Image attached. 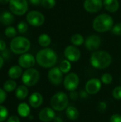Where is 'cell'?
Instances as JSON below:
<instances>
[{"label":"cell","instance_id":"1","mask_svg":"<svg viewBox=\"0 0 121 122\" xmlns=\"http://www.w3.org/2000/svg\"><path fill=\"white\" fill-rule=\"evenodd\" d=\"M56 53L50 48L41 49L36 56L38 64L44 68H52L57 62Z\"/></svg>","mask_w":121,"mask_h":122},{"label":"cell","instance_id":"2","mask_svg":"<svg viewBox=\"0 0 121 122\" xmlns=\"http://www.w3.org/2000/svg\"><path fill=\"white\" fill-rule=\"evenodd\" d=\"M90 62L94 68L104 69L111 65L112 62V56L106 51H96L91 56Z\"/></svg>","mask_w":121,"mask_h":122},{"label":"cell","instance_id":"3","mask_svg":"<svg viewBox=\"0 0 121 122\" xmlns=\"http://www.w3.org/2000/svg\"><path fill=\"white\" fill-rule=\"evenodd\" d=\"M114 26L113 19L108 14L103 13L97 16L93 21V29L98 33L107 32L111 31Z\"/></svg>","mask_w":121,"mask_h":122},{"label":"cell","instance_id":"4","mask_svg":"<svg viewBox=\"0 0 121 122\" xmlns=\"http://www.w3.org/2000/svg\"><path fill=\"white\" fill-rule=\"evenodd\" d=\"M31 47L30 41L24 36H16L10 42V49L16 54L26 53Z\"/></svg>","mask_w":121,"mask_h":122},{"label":"cell","instance_id":"5","mask_svg":"<svg viewBox=\"0 0 121 122\" xmlns=\"http://www.w3.org/2000/svg\"><path fill=\"white\" fill-rule=\"evenodd\" d=\"M50 104L53 110L63 111L68 107V97L64 92H58L52 97Z\"/></svg>","mask_w":121,"mask_h":122},{"label":"cell","instance_id":"6","mask_svg":"<svg viewBox=\"0 0 121 122\" xmlns=\"http://www.w3.org/2000/svg\"><path fill=\"white\" fill-rule=\"evenodd\" d=\"M10 11L16 16L25 14L29 9L27 0H10L9 2Z\"/></svg>","mask_w":121,"mask_h":122},{"label":"cell","instance_id":"7","mask_svg":"<svg viewBox=\"0 0 121 122\" xmlns=\"http://www.w3.org/2000/svg\"><path fill=\"white\" fill-rule=\"evenodd\" d=\"M39 79V72L33 68L26 69L22 75V81L27 86L35 85Z\"/></svg>","mask_w":121,"mask_h":122},{"label":"cell","instance_id":"8","mask_svg":"<svg viewBox=\"0 0 121 122\" xmlns=\"http://www.w3.org/2000/svg\"><path fill=\"white\" fill-rule=\"evenodd\" d=\"M26 22L32 26H41L45 22L44 15L38 11H31L26 16Z\"/></svg>","mask_w":121,"mask_h":122},{"label":"cell","instance_id":"9","mask_svg":"<svg viewBox=\"0 0 121 122\" xmlns=\"http://www.w3.org/2000/svg\"><path fill=\"white\" fill-rule=\"evenodd\" d=\"M79 77L76 73H70L66 76L63 80V85L66 90L75 91L79 85Z\"/></svg>","mask_w":121,"mask_h":122},{"label":"cell","instance_id":"10","mask_svg":"<svg viewBox=\"0 0 121 122\" xmlns=\"http://www.w3.org/2000/svg\"><path fill=\"white\" fill-rule=\"evenodd\" d=\"M103 6V0H85L83 2L84 9L91 14H95L101 10Z\"/></svg>","mask_w":121,"mask_h":122},{"label":"cell","instance_id":"11","mask_svg":"<svg viewBox=\"0 0 121 122\" xmlns=\"http://www.w3.org/2000/svg\"><path fill=\"white\" fill-rule=\"evenodd\" d=\"M64 56L69 61L76 62L80 59L81 54L79 49L76 46L69 45L67 46L64 49Z\"/></svg>","mask_w":121,"mask_h":122},{"label":"cell","instance_id":"12","mask_svg":"<svg viewBox=\"0 0 121 122\" xmlns=\"http://www.w3.org/2000/svg\"><path fill=\"white\" fill-rule=\"evenodd\" d=\"M84 44L88 50L96 51L100 47L101 44V39L96 34H92L86 38Z\"/></svg>","mask_w":121,"mask_h":122},{"label":"cell","instance_id":"13","mask_svg":"<svg viewBox=\"0 0 121 122\" xmlns=\"http://www.w3.org/2000/svg\"><path fill=\"white\" fill-rule=\"evenodd\" d=\"M48 78L50 82L54 85H58L63 80V72L59 67H52L48 73Z\"/></svg>","mask_w":121,"mask_h":122},{"label":"cell","instance_id":"14","mask_svg":"<svg viewBox=\"0 0 121 122\" xmlns=\"http://www.w3.org/2000/svg\"><path fill=\"white\" fill-rule=\"evenodd\" d=\"M36 59L34 58V56L31 54H28V53H25L21 54L18 60V63L19 65L21 67L25 68V69H30L32 66H34L35 63H36Z\"/></svg>","mask_w":121,"mask_h":122},{"label":"cell","instance_id":"15","mask_svg":"<svg viewBox=\"0 0 121 122\" xmlns=\"http://www.w3.org/2000/svg\"><path fill=\"white\" fill-rule=\"evenodd\" d=\"M101 88V81L98 79H91L88 81L86 84V91L89 94H97Z\"/></svg>","mask_w":121,"mask_h":122},{"label":"cell","instance_id":"16","mask_svg":"<svg viewBox=\"0 0 121 122\" xmlns=\"http://www.w3.org/2000/svg\"><path fill=\"white\" fill-rule=\"evenodd\" d=\"M56 117V114L53 109L46 107L41 109L39 114V118L44 122H51Z\"/></svg>","mask_w":121,"mask_h":122},{"label":"cell","instance_id":"17","mask_svg":"<svg viewBox=\"0 0 121 122\" xmlns=\"http://www.w3.org/2000/svg\"><path fill=\"white\" fill-rule=\"evenodd\" d=\"M103 6L108 12L115 13L120 7L118 0H103Z\"/></svg>","mask_w":121,"mask_h":122},{"label":"cell","instance_id":"18","mask_svg":"<svg viewBox=\"0 0 121 122\" xmlns=\"http://www.w3.org/2000/svg\"><path fill=\"white\" fill-rule=\"evenodd\" d=\"M29 104L32 107L38 108L43 103V97L40 93L34 92L30 96L29 99Z\"/></svg>","mask_w":121,"mask_h":122},{"label":"cell","instance_id":"19","mask_svg":"<svg viewBox=\"0 0 121 122\" xmlns=\"http://www.w3.org/2000/svg\"><path fill=\"white\" fill-rule=\"evenodd\" d=\"M14 21V16L11 11H5L0 15V22L5 26H10Z\"/></svg>","mask_w":121,"mask_h":122},{"label":"cell","instance_id":"20","mask_svg":"<svg viewBox=\"0 0 121 122\" xmlns=\"http://www.w3.org/2000/svg\"><path fill=\"white\" fill-rule=\"evenodd\" d=\"M66 115L71 120H76L79 117V112L76 107L69 106L66 109Z\"/></svg>","mask_w":121,"mask_h":122},{"label":"cell","instance_id":"21","mask_svg":"<svg viewBox=\"0 0 121 122\" xmlns=\"http://www.w3.org/2000/svg\"><path fill=\"white\" fill-rule=\"evenodd\" d=\"M22 74V69L20 66L14 65L11 66L8 71V75L11 79H18Z\"/></svg>","mask_w":121,"mask_h":122},{"label":"cell","instance_id":"22","mask_svg":"<svg viewBox=\"0 0 121 122\" xmlns=\"http://www.w3.org/2000/svg\"><path fill=\"white\" fill-rule=\"evenodd\" d=\"M38 42L41 46L47 48L51 43V38L47 34H42L39 35L38 38Z\"/></svg>","mask_w":121,"mask_h":122},{"label":"cell","instance_id":"23","mask_svg":"<svg viewBox=\"0 0 121 122\" xmlns=\"http://www.w3.org/2000/svg\"><path fill=\"white\" fill-rule=\"evenodd\" d=\"M19 114L22 117H26L30 114V107L26 103H21L17 108Z\"/></svg>","mask_w":121,"mask_h":122},{"label":"cell","instance_id":"24","mask_svg":"<svg viewBox=\"0 0 121 122\" xmlns=\"http://www.w3.org/2000/svg\"><path fill=\"white\" fill-rule=\"evenodd\" d=\"M29 91L28 89L26 88V86H19L16 89V97L17 99L21 100L25 99L27 95H28Z\"/></svg>","mask_w":121,"mask_h":122},{"label":"cell","instance_id":"25","mask_svg":"<svg viewBox=\"0 0 121 122\" xmlns=\"http://www.w3.org/2000/svg\"><path fill=\"white\" fill-rule=\"evenodd\" d=\"M71 41L73 46H78L82 45L85 42V39L81 34L76 33V34H74L72 35V36L71 38Z\"/></svg>","mask_w":121,"mask_h":122},{"label":"cell","instance_id":"26","mask_svg":"<svg viewBox=\"0 0 121 122\" xmlns=\"http://www.w3.org/2000/svg\"><path fill=\"white\" fill-rule=\"evenodd\" d=\"M59 68L61 69V71L63 72V74H67L69 72V71L71 69V61H69L68 60L66 59V60H63L59 66Z\"/></svg>","mask_w":121,"mask_h":122},{"label":"cell","instance_id":"27","mask_svg":"<svg viewBox=\"0 0 121 122\" xmlns=\"http://www.w3.org/2000/svg\"><path fill=\"white\" fill-rule=\"evenodd\" d=\"M16 87V84L13 80H7L4 84V90L6 92H11L14 91Z\"/></svg>","mask_w":121,"mask_h":122},{"label":"cell","instance_id":"28","mask_svg":"<svg viewBox=\"0 0 121 122\" xmlns=\"http://www.w3.org/2000/svg\"><path fill=\"white\" fill-rule=\"evenodd\" d=\"M4 34L6 37L10 39H14L16 36V30L14 26H9L4 30Z\"/></svg>","mask_w":121,"mask_h":122},{"label":"cell","instance_id":"29","mask_svg":"<svg viewBox=\"0 0 121 122\" xmlns=\"http://www.w3.org/2000/svg\"><path fill=\"white\" fill-rule=\"evenodd\" d=\"M16 29H17V31H18L19 33L25 34L28 31V29H29L28 24L26 22L24 21H21L17 24Z\"/></svg>","mask_w":121,"mask_h":122},{"label":"cell","instance_id":"30","mask_svg":"<svg viewBox=\"0 0 121 122\" xmlns=\"http://www.w3.org/2000/svg\"><path fill=\"white\" fill-rule=\"evenodd\" d=\"M41 4L45 9H51L56 6V0H42Z\"/></svg>","mask_w":121,"mask_h":122},{"label":"cell","instance_id":"31","mask_svg":"<svg viewBox=\"0 0 121 122\" xmlns=\"http://www.w3.org/2000/svg\"><path fill=\"white\" fill-rule=\"evenodd\" d=\"M113 81V76L111 74L106 73L103 74L101 76V82L104 84H110Z\"/></svg>","mask_w":121,"mask_h":122},{"label":"cell","instance_id":"32","mask_svg":"<svg viewBox=\"0 0 121 122\" xmlns=\"http://www.w3.org/2000/svg\"><path fill=\"white\" fill-rule=\"evenodd\" d=\"M8 117V110L6 107L0 106V122H4Z\"/></svg>","mask_w":121,"mask_h":122},{"label":"cell","instance_id":"33","mask_svg":"<svg viewBox=\"0 0 121 122\" xmlns=\"http://www.w3.org/2000/svg\"><path fill=\"white\" fill-rule=\"evenodd\" d=\"M111 32L115 35L121 36V22H118L114 24L111 29Z\"/></svg>","mask_w":121,"mask_h":122},{"label":"cell","instance_id":"34","mask_svg":"<svg viewBox=\"0 0 121 122\" xmlns=\"http://www.w3.org/2000/svg\"><path fill=\"white\" fill-rule=\"evenodd\" d=\"M113 97L116 100H121V86L116 87L112 92Z\"/></svg>","mask_w":121,"mask_h":122},{"label":"cell","instance_id":"35","mask_svg":"<svg viewBox=\"0 0 121 122\" xmlns=\"http://www.w3.org/2000/svg\"><path fill=\"white\" fill-rule=\"evenodd\" d=\"M110 122H121V115L113 114L111 116Z\"/></svg>","mask_w":121,"mask_h":122},{"label":"cell","instance_id":"36","mask_svg":"<svg viewBox=\"0 0 121 122\" xmlns=\"http://www.w3.org/2000/svg\"><path fill=\"white\" fill-rule=\"evenodd\" d=\"M6 94L5 91L0 89V104H2L6 100Z\"/></svg>","mask_w":121,"mask_h":122},{"label":"cell","instance_id":"37","mask_svg":"<svg viewBox=\"0 0 121 122\" xmlns=\"http://www.w3.org/2000/svg\"><path fill=\"white\" fill-rule=\"evenodd\" d=\"M7 122H20V120H19V119L17 117H16V116H11V117H10L8 119Z\"/></svg>","mask_w":121,"mask_h":122},{"label":"cell","instance_id":"38","mask_svg":"<svg viewBox=\"0 0 121 122\" xmlns=\"http://www.w3.org/2000/svg\"><path fill=\"white\" fill-rule=\"evenodd\" d=\"M6 48V45L5 41L2 39H0V51H4Z\"/></svg>","mask_w":121,"mask_h":122},{"label":"cell","instance_id":"39","mask_svg":"<svg viewBox=\"0 0 121 122\" xmlns=\"http://www.w3.org/2000/svg\"><path fill=\"white\" fill-rule=\"evenodd\" d=\"M29 1L34 6H38L41 4L42 0H29Z\"/></svg>","mask_w":121,"mask_h":122},{"label":"cell","instance_id":"40","mask_svg":"<svg viewBox=\"0 0 121 122\" xmlns=\"http://www.w3.org/2000/svg\"><path fill=\"white\" fill-rule=\"evenodd\" d=\"M70 97L73 100H76L78 99V93L77 92H75L74 91L73 92H71V94L70 95Z\"/></svg>","mask_w":121,"mask_h":122},{"label":"cell","instance_id":"41","mask_svg":"<svg viewBox=\"0 0 121 122\" xmlns=\"http://www.w3.org/2000/svg\"><path fill=\"white\" fill-rule=\"evenodd\" d=\"M3 65H4V59L1 56H0V69H1Z\"/></svg>","mask_w":121,"mask_h":122},{"label":"cell","instance_id":"42","mask_svg":"<svg viewBox=\"0 0 121 122\" xmlns=\"http://www.w3.org/2000/svg\"><path fill=\"white\" fill-rule=\"evenodd\" d=\"M53 121V122H63L62 119L60 117H56L54 118V119Z\"/></svg>","mask_w":121,"mask_h":122},{"label":"cell","instance_id":"43","mask_svg":"<svg viewBox=\"0 0 121 122\" xmlns=\"http://www.w3.org/2000/svg\"><path fill=\"white\" fill-rule=\"evenodd\" d=\"M9 1H10V0H0V3H1V4H8V3L9 2Z\"/></svg>","mask_w":121,"mask_h":122}]
</instances>
